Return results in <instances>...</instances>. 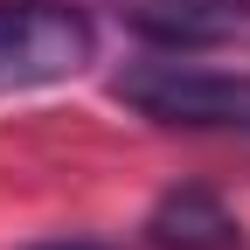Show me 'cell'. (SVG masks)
<instances>
[{"label":"cell","instance_id":"cell-5","mask_svg":"<svg viewBox=\"0 0 250 250\" xmlns=\"http://www.w3.org/2000/svg\"><path fill=\"white\" fill-rule=\"evenodd\" d=\"M28 250H104V243H90V236H49V243H28Z\"/></svg>","mask_w":250,"mask_h":250},{"label":"cell","instance_id":"cell-2","mask_svg":"<svg viewBox=\"0 0 250 250\" xmlns=\"http://www.w3.org/2000/svg\"><path fill=\"white\" fill-rule=\"evenodd\" d=\"M98 28L77 0H0V98L49 90L90 70Z\"/></svg>","mask_w":250,"mask_h":250},{"label":"cell","instance_id":"cell-3","mask_svg":"<svg viewBox=\"0 0 250 250\" xmlns=\"http://www.w3.org/2000/svg\"><path fill=\"white\" fill-rule=\"evenodd\" d=\"M118 21L167 56L250 42V0H118Z\"/></svg>","mask_w":250,"mask_h":250},{"label":"cell","instance_id":"cell-1","mask_svg":"<svg viewBox=\"0 0 250 250\" xmlns=\"http://www.w3.org/2000/svg\"><path fill=\"white\" fill-rule=\"evenodd\" d=\"M111 98L153 125H174V132H243L250 139V70H215V62L160 49L153 62H125L111 77Z\"/></svg>","mask_w":250,"mask_h":250},{"label":"cell","instance_id":"cell-4","mask_svg":"<svg viewBox=\"0 0 250 250\" xmlns=\"http://www.w3.org/2000/svg\"><path fill=\"white\" fill-rule=\"evenodd\" d=\"M153 243L160 250H236L243 229H236V215L208 195V188H174V195L153 208Z\"/></svg>","mask_w":250,"mask_h":250}]
</instances>
